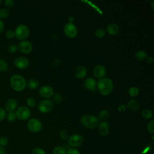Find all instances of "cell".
<instances>
[{"mask_svg":"<svg viewBox=\"0 0 154 154\" xmlns=\"http://www.w3.org/2000/svg\"><path fill=\"white\" fill-rule=\"evenodd\" d=\"M97 87L102 95L108 96L112 92L114 84L111 79L107 78H102L97 81Z\"/></svg>","mask_w":154,"mask_h":154,"instance_id":"6da1fadb","label":"cell"},{"mask_svg":"<svg viewBox=\"0 0 154 154\" xmlns=\"http://www.w3.org/2000/svg\"><path fill=\"white\" fill-rule=\"evenodd\" d=\"M10 83L11 88L16 91H21L26 87V79L20 75H13L11 76Z\"/></svg>","mask_w":154,"mask_h":154,"instance_id":"7a4b0ae2","label":"cell"},{"mask_svg":"<svg viewBox=\"0 0 154 154\" xmlns=\"http://www.w3.org/2000/svg\"><path fill=\"white\" fill-rule=\"evenodd\" d=\"M82 125L88 129H94L99 123V119L93 115H83L80 119Z\"/></svg>","mask_w":154,"mask_h":154,"instance_id":"3957f363","label":"cell"},{"mask_svg":"<svg viewBox=\"0 0 154 154\" xmlns=\"http://www.w3.org/2000/svg\"><path fill=\"white\" fill-rule=\"evenodd\" d=\"M15 37L19 40H25L29 35V29L28 27L24 24L19 25L14 31Z\"/></svg>","mask_w":154,"mask_h":154,"instance_id":"277c9868","label":"cell"},{"mask_svg":"<svg viewBox=\"0 0 154 154\" xmlns=\"http://www.w3.org/2000/svg\"><path fill=\"white\" fill-rule=\"evenodd\" d=\"M38 109L42 113H48L54 108V103L50 99L41 100L37 106Z\"/></svg>","mask_w":154,"mask_h":154,"instance_id":"5b68a950","label":"cell"},{"mask_svg":"<svg viewBox=\"0 0 154 154\" xmlns=\"http://www.w3.org/2000/svg\"><path fill=\"white\" fill-rule=\"evenodd\" d=\"M17 119L20 120H28L31 116V111L29 109L23 105L19 106L15 112Z\"/></svg>","mask_w":154,"mask_h":154,"instance_id":"8992f818","label":"cell"},{"mask_svg":"<svg viewBox=\"0 0 154 154\" xmlns=\"http://www.w3.org/2000/svg\"><path fill=\"white\" fill-rule=\"evenodd\" d=\"M28 129L32 132L37 133L41 131L42 128V124L41 122L37 119H31L27 123Z\"/></svg>","mask_w":154,"mask_h":154,"instance_id":"52a82bcc","label":"cell"},{"mask_svg":"<svg viewBox=\"0 0 154 154\" xmlns=\"http://www.w3.org/2000/svg\"><path fill=\"white\" fill-rule=\"evenodd\" d=\"M63 31L66 36L69 38H74L78 34V29L73 23H67L63 28Z\"/></svg>","mask_w":154,"mask_h":154,"instance_id":"ba28073f","label":"cell"},{"mask_svg":"<svg viewBox=\"0 0 154 154\" xmlns=\"http://www.w3.org/2000/svg\"><path fill=\"white\" fill-rule=\"evenodd\" d=\"M68 143L72 147H78L82 144L83 138L81 135L74 134L69 137Z\"/></svg>","mask_w":154,"mask_h":154,"instance_id":"9c48e42d","label":"cell"},{"mask_svg":"<svg viewBox=\"0 0 154 154\" xmlns=\"http://www.w3.org/2000/svg\"><path fill=\"white\" fill-rule=\"evenodd\" d=\"M29 64V60L25 57H17L14 61V66L19 69H24L28 67Z\"/></svg>","mask_w":154,"mask_h":154,"instance_id":"30bf717a","label":"cell"},{"mask_svg":"<svg viewBox=\"0 0 154 154\" xmlns=\"http://www.w3.org/2000/svg\"><path fill=\"white\" fill-rule=\"evenodd\" d=\"M38 94L44 98H50L54 95V89L49 85H45L39 89Z\"/></svg>","mask_w":154,"mask_h":154,"instance_id":"8fae6325","label":"cell"},{"mask_svg":"<svg viewBox=\"0 0 154 154\" xmlns=\"http://www.w3.org/2000/svg\"><path fill=\"white\" fill-rule=\"evenodd\" d=\"M18 49L23 54H29L32 49V45L29 41H21L17 46Z\"/></svg>","mask_w":154,"mask_h":154,"instance_id":"7c38bea8","label":"cell"},{"mask_svg":"<svg viewBox=\"0 0 154 154\" xmlns=\"http://www.w3.org/2000/svg\"><path fill=\"white\" fill-rule=\"evenodd\" d=\"M93 73L95 77L102 78L106 75V69L103 65H97L94 67Z\"/></svg>","mask_w":154,"mask_h":154,"instance_id":"4fadbf2b","label":"cell"},{"mask_svg":"<svg viewBox=\"0 0 154 154\" xmlns=\"http://www.w3.org/2000/svg\"><path fill=\"white\" fill-rule=\"evenodd\" d=\"M98 131L100 135L106 136L109 132V126L108 122L106 121L101 122L98 125Z\"/></svg>","mask_w":154,"mask_h":154,"instance_id":"5bb4252c","label":"cell"},{"mask_svg":"<svg viewBox=\"0 0 154 154\" xmlns=\"http://www.w3.org/2000/svg\"><path fill=\"white\" fill-rule=\"evenodd\" d=\"M74 74L76 78L82 79L86 76L87 74V69L83 66H78L75 70Z\"/></svg>","mask_w":154,"mask_h":154,"instance_id":"9a60e30c","label":"cell"},{"mask_svg":"<svg viewBox=\"0 0 154 154\" xmlns=\"http://www.w3.org/2000/svg\"><path fill=\"white\" fill-rule=\"evenodd\" d=\"M85 87L92 91H95L97 87V82L96 80L93 78H88L85 79L84 81Z\"/></svg>","mask_w":154,"mask_h":154,"instance_id":"2e32d148","label":"cell"},{"mask_svg":"<svg viewBox=\"0 0 154 154\" xmlns=\"http://www.w3.org/2000/svg\"><path fill=\"white\" fill-rule=\"evenodd\" d=\"M17 106V100L14 98L10 99L6 102L5 104V110L8 112H13L16 109Z\"/></svg>","mask_w":154,"mask_h":154,"instance_id":"e0dca14e","label":"cell"},{"mask_svg":"<svg viewBox=\"0 0 154 154\" xmlns=\"http://www.w3.org/2000/svg\"><path fill=\"white\" fill-rule=\"evenodd\" d=\"M106 31L109 34L111 35H116L119 32L120 28L117 24L111 23H109L106 26Z\"/></svg>","mask_w":154,"mask_h":154,"instance_id":"ac0fdd59","label":"cell"},{"mask_svg":"<svg viewBox=\"0 0 154 154\" xmlns=\"http://www.w3.org/2000/svg\"><path fill=\"white\" fill-rule=\"evenodd\" d=\"M126 106L129 109H131L132 111H137L140 108V104H139V103L137 100L132 99V100H130L128 102V104H127Z\"/></svg>","mask_w":154,"mask_h":154,"instance_id":"d6986e66","label":"cell"},{"mask_svg":"<svg viewBox=\"0 0 154 154\" xmlns=\"http://www.w3.org/2000/svg\"><path fill=\"white\" fill-rule=\"evenodd\" d=\"M26 85H28L29 88L31 90H35L38 87L39 82L37 79H31L28 81Z\"/></svg>","mask_w":154,"mask_h":154,"instance_id":"ffe728a7","label":"cell"},{"mask_svg":"<svg viewBox=\"0 0 154 154\" xmlns=\"http://www.w3.org/2000/svg\"><path fill=\"white\" fill-rule=\"evenodd\" d=\"M135 58L138 61H143L147 57V54L144 51H138L135 54Z\"/></svg>","mask_w":154,"mask_h":154,"instance_id":"44dd1931","label":"cell"},{"mask_svg":"<svg viewBox=\"0 0 154 154\" xmlns=\"http://www.w3.org/2000/svg\"><path fill=\"white\" fill-rule=\"evenodd\" d=\"M109 116V111L107 109H102L99 112L97 118L99 119V120H106L107 119H108Z\"/></svg>","mask_w":154,"mask_h":154,"instance_id":"7402d4cb","label":"cell"},{"mask_svg":"<svg viewBox=\"0 0 154 154\" xmlns=\"http://www.w3.org/2000/svg\"><path fill=\"white\" fill-rule=\"evenodd\" d=\"M140 93V90L137 87H131L129 90L128 93L131 97H137Z\"/></svg>","mask_w":154,"mask_h":154,"instance_id":"603a6c76","label":"cell"},{"mask_svg":"<svg viewBox=\"0 0 154 154\" xmlns=\"http://www.w3.org/2000/svg\"><path fill=\"white\" fill-rule=\"evenodd\" d=\"M141 116L143 118L146 119H151L153 116V112L152 111L149 109H144L141 112Z\"/></svg>","mask_w":154,"mask_h":154,"instance_id":"cb8c5ba5","label":"cell"},{"mask_svg":"<svg viewBox=\"0 0 154 154\" xmlns=\"http://www.w3.org/2000/svg\"><path fill=\"white\" fill-rule=\"evenodd\" d=\"M52 153L53 154H66V150L63 146H58L54 149Z\"/></svg>","mask_w":154,"mask_h":154,"instance_id":"d4e9b609","label":"cell"},{"mask_svg":"<svg viewBox=\"0 0 154 154\" xmlns=\"http://www.w3.org/2000/svg\"><path fill=\"white\" fill-rule=\"evenodd\" d=\"M105 33H106V31L103 28H99L96 30L94 34L96 37L100 38L103 37L105 35Z\"/></svg>","mask_w":154,"mask_h":154,"instance_id":"484cf974","label":"cell"},{"mask_svg":"<svg viewBox=\"0 0 154 154\" xmlns=\"http://www.w3.org/2000/svg\"><path fill=\"white\" fill-rule=\"evenodd\" d=\"M26 104L28 105V106H29V107L34 108L36 106V101H35V99H34L32 97H28L26 99Z\"/></svg>","mask_w":154,"mask_h":154,"instance_id":"4316f807","label":"cell"},{"mask_svg":"<svg viewBox=\"0 0 154 154\" xmlns=\"http://www.w3.org/2000/svg\"><path fill=\"white\" fill-rule=\"evenodd\" d=\"M8 68V65L6 61L0 59V72H4Z\"/></svg>","mask_w":154,"mask_h":154,"instance_id":"83f0119b","label":"cell"},{"mask_svg":"<svg viewBox=\"0 0 154 154\" xmlns=\"http://www.w3.org/2000/svg\"><path fill=\"white\" fill-rule=\"evenodd\" d=\"M9 14L10 12L7 8L0 9V19H5L8 17Z\"/></svg>","mask_w":154,"mask_h":154,"instance_id":"f1b7e54d","label":"cell"},{"mask_svg":"<svg viewBox=\"0 0 154 154\" xmlns=\"http://www.w3.org/2000/svg\"><path fill=\"white\" fill-rule=\"evenodd\" d=\"M6 116H7V120H8L9 122H14V121L16 120V119H17L16 116V113H15L14 111H13V112H9L8 113V114H7Z\"/></svg>","mask_w":154,"mask_h":154,"instance_id":"f546056e","label":"cell"},{"mask_svg":"<svg viewBox=\"0 0 154 154\" xmlns=\"http://www.w3.org/2000/svg\"><path fill=\"white\" fill-rule=\"evenodd\" d=\"M147 131L150 133L151 134L154 133V120H152L148 122L147 125Z\"/></svg>","mask_w":154,"mask_h":154,"instance_id":"4dcf8cb0","label":"cell"},{"mask_svg":"<svg viewBox=\"0 0 154 154\" xmlns=\"http://www.w3.org/2000/svg\"><path fill=\"white\" fill-rule=\"evenodd\" d=\"M52 97H53V100L56 102V103H61L63 100V96L59 94V93H56L55 94H54L52 96Z\"/></svg>","mask_w":154,"mask_h":154,"instance_id":"1f68e13d","label":"cell"},{"mask_svg":"<svg viewBox=\"0 0 154 154\" xmlns=\"http://www.w3.org/2000/svg\"><path fill=\"white\" fill-rule=\"evenodd\" d=\"M60 137H61V139L63 140H67L69 138V132L66 131V130H61L60 132Z\"/></svg>","mask_w":154,"mask_h":154,"instance_id":"d6a6232c","label":"cell"},{"mask_svg":"<svg viewBox=\"0 0 154 154\" xmlns=\"http://www.w3.org/2000/svg\"><path fill=\"white\" fill-rule=\"evenodd\" d=\"M18 48H17V46H16L14 44H11L10 45L8 48H7V50L10 53L13 54L15 53L17 51Z\"/></svg>","mask_w":154,"mask_h":154,"instance_id":"836d02e7","label":"cell"},{"mask_svg":"<svg viewBox=\"0 0 154 154\" xmlns=\"http://www.w3.org/2000/svg\"><path fill=\"white\" fill-rule=\"evenodd\" d=\"M31 154H46V153L43 149L39 147H37L32 150Z\"/></svg>","mask_w":154,"mask_h":154,"instance_id":"e575fe53","label":"cell"},{"mask_svg":"<svg viewBox=\"0 0 154 154\" xmlns=\"http://www.w3.org/2000/svg\"><path fill=\"white\" fill-rule=\"evenodd\" d=\"M4 4L7 7H12L15 5V1L13 0H5L4 1Z\"/></svg>","mask_w":154,"mask_h":154,"instance_id":"d590c367","label":"cell"},{"mask_svg":"<svg viewBox=\"0 0 154 154\" xmlns=\"http://www.w3.org/2000/svg\"><path fill=\"white\" fill-rule=\"evenodd\" d=\"M8 143V140L5 137H0V146H5L7 145Z\"/></svg>","mask_w":154,"mask_h":154,"instance_id":"8d00e7d4","label":"cell"},{"mask_svg":"<svg viewBox=\"0 0 154 154\" xmlns=\"http://www.w3.org/2000/svg\"><path fill=\"white\" fill-rule=\"evenodd\" d=\"M5 36L7 38H9V39H11L15 37V34H14V31H12V30H8L5 33Z\"/></svg>","mask_w":154,"mask_h":154,"instance_id":"74e56055","label":"cell"},{"mask_svg":"<svg viewBox=\"0 0 154 154\" xmlns=\"http://www.w3.org/2000/svg\"><path fill=\"white\" fill-rule=\"evenodd\" d=\"M7 116L6 110L2 108H0V122L2 121Z\"/></svg>","mask_w":154,"mask_h":154,"instance_id":"f35d334b","label":"cell"},{"mask_svg":"<svg viewBox=\"0 0 154 154\" xmlns=\"http://www.w3.org/2000/svg\"><path fill=\"white\" fill-rule=\"evenodd\" d=\"M66 154H81L79 151L75 148H70L66 151Z\"/></svg>","mask_w":154,"mask_h":154,"instance_id":"ab89813d","label":"cell"},{"mask_svg":"<svg viewBox=\"0 0 154 154\" xmlns=\"http://www.w3.org/2000/svg\"><path fill=\"white\" fill-rule=\"evenodd\" d=\"M126 108L127 106L125 104H120L118 106V110L120 112H124L126 109Z\"/></svg>","mask_w":154,"mask_h":154,"instance_id":"60d3db41","label":"cell"},{"mask_svg":"<svg viewBox=\"0 0 154 154\" xmlns=\"http://www.w3.org/2000/svg\"><path fill=\"white\" fill-rule=\"evenodd\" d=\"M4 27H5V25H4V22L0 19V34H1L4 31Z\"/></svg>","mask_w":154,"mask_h":154,"instance_id":"b9f144b4","label":"cell"},{"mask_svg":"<svg viewBox=\"0 0 154 154\" xmlns=\"http://www.w3.org/2000/svg\"><path fill=\"white\" fill-rule=\"evenodd\" d=\"M146 61L149 64H152L153 63V58L152 56H149L146 57Z\"/></svg>","mask_w":154,"mask_h":154,"instance_id":"7bdbcfd3","label":"cell"},{"mask_svg":"<svg viewBox=\"0 0 154 154\" xmlns=\"http://www.w3.org/2000/svg\"><path fill=\"white\" fill-rule=\"evenodd\" d=\"M0 154H6V150L4 147L0 146Z\"/></svg>","mask_w":154,"mask_h":154,"instance_id":"ee69618b","label":"cell"},{"mask_svg":"<svg viewBox=\"0 0 154 154\" xmlns=\"http://www.w3.org/2000/svg\"><path fill=\"white\" fill-rule=\"evenodd\" d=\"M68 20H69V23H73L74 20V17L72 16H70L68 17Z\"/></svg>","mask_w":154,"mask_h":154,"instance_id":"f6af8a7d","label":"cell"},{"mask_svg":"<svg viewBox=\"0 0 154 154\" xmlns=\"http://www.w3.org/2000/svg\"><path fill=\"white\" fill-rule=\"evenodd\" d=\"M153 4H154V1H152V3H151V6H152V9H154V7H153Z\"/></svg>","mask_w":154,"mask_h":154,"instance_id":"bcb514c9","label":"cell"},{"mask_svg":"<svg viewBox=\"0 0 154 154\" xmlns=\"http://www.w3.org/2000/svg\"><path fill=\"white\" fill-rule=\"evenodd\" d=\"M1 2H2V1H1V0H0V4H1Z\"/></svg>","mask_w":154,"mask_h":154,"instance_id":"7dc6e473","label":"cell"}]
</instances>
